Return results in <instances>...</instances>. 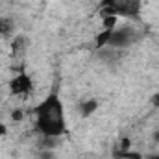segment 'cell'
I'll use <instances>...</instances> for the list:
<instances>
[{
  "mask_svg": "<svg viewBox=\"0 0 159 159\" xmlns=\"http://www.w3.org/2000/svg\"><path fill=\"white\" fill-rule=\"evenodd\" d=\"M37 117V129L44 137H63L67 133V124H65V109L63 102L56 93L48 94L39 106L34 109Z\"/></svg>",
  "mask_w": 159,
  "mask_h": 159,
  "instance_id": "6da1fadb",
  "label": "cell"
},
{
  "mask_svg": "<svg viewBox=\"0 0 159 159\" xmlns=\"http://www.w3.org/2000/svg\"><path fill=\"white\" fill-rule=\"evenodd\" d=\"M141 2L143 0H102L100 2V13H102V17L120 15V17H126V19L139 20Z\"/></svg>",
  "mask_w": 159,
  "mask_h": 159,
  "instance_id": "7a4b0ae2",
  "label": "cell"
},
{
  "mask_svg": "<svg viewBox=\"0 0 159 159\" xmlns=\"http://www.w3.org/2000/svg\"><path fill=\"white\" fill-rule=\"evenodd\" d=\"M139 39H141V34L135 28L122 26V28H115L113 30V34H111V37H109L106 46H109V48H129Z\"/></svg>",
  "mask_w": 159,
  "mask_h": 159,
  "instance_id": "3957f363",
  "label": "cell"
},
{
  "mask_svg": "<svg viewBox=\"0 0 159 159\" xmlns=\"http://www.w3.org/2000/svg\"><path fill=\"white\" fill-rule=\"evenodd\" d=\"M32 87H34L32 78H30L28 74H24V72H20L19 76H15V78L9 81V91H11V94H28V93L32 91Z\"/></svg>",
  "mask_w": 159,
  "mask_h": 159,
  "instance_id": "277c9868",
  "label": "cell"
},
{
  "mask_svg": "<svg viewBox=\"0 0 159 159\" xmlns=\"http://www.w3.org/2000/svg\"><path fill=\"white\" fill-rule=\"evenodd\" d=\"M98 57H100L104 63H107V65H117L120 61V57H122V54H120L117 48L106 46V48H100V50H98Z\"/></svg>",
  "mask_w": 159,
  "mask_h": 159,
  "instance_id": "5b68a950",
  "label": "cell"
},
{
  "mask_svg": "<svg viewBox=\"0 0 159 159\" xmlns=\"http://www.w3.org/2000/svg\"><path fill=\"white\" fill-rule=\"evenodd\" d=\"M96 109H98V102H96L94 98L85 100V102H81V104H80V113H81L83 117H91Z\"/></svg>",
  "mask_w": 159,
  "mask_h": 159,
  "instance_id": "8992f818",
  "label": "cell"
},
{
  "mask_svg": "<svg viewBox=\"0 0 159 159\" xmlns=\"http://www.w3.org/2000/svg\"><path fill=\"white\" fill-rule=\"evenodd\" d=\"M13 30H15L13 20L7 19V17H2V19H0V35H2V37H9V35L13 34Z\"/></svg>",
  "mask_w": 159,
  "mask_h": 159,
  "instance_id": "52a82bcc",
  "label": "cell"
},
{
  "mask_svg": "<svg viewBox=\"0 0 159 159\" xmlns=\"http://www.w3.org/2000/svg\"><path fill=\"white\" fill-rule=\"evenodd\" d=\"M113 30H115V28H104V30H102V34H98V35H96V50L106 48V44H107L109 37H111Z\"/></svg>",
  "mask_w": 159,
  "mask_h": 159,
  "instance_id": "ba28073f",
  "label": "cell"
},
{
  "mask_svg": "<svg viewBox=\"0 0 159 159\" xmlns=\"http://www.w3.org/2000/svg\"><path fill=\"white\" fill-rule=\"evenodd\" d=\"M24 48H26V37H22V35H19V37H15L13 41V44H11V56H20L22 52H24Z\"/></svg>",
  "mask_w": 159,
  "mask_h": 159,
  "instance_id": "9c48e42d",
  "label": "cell"
},
{
  "mask_svg": "<svg viewBox=\"0 0 159 159\" xmlns=\"http://www.w3.org/2000/svg\"><path fill=\"white\" fill-rule=\"evenodd\" d=\"M113 157L115 159H143L141 154H133V152H129V150H115Z\"/></svg>",
  "mask_w": 159,
  "mask_h": 159,
  "instance_id": "30bf717a",
  "label": "cell"
},
{
  "mask_svg": "<svg viewBox=\"0 0 159 159\" xmlns=\"http://www.w3.org/2000/svg\"><path fill=\"white\" fill-rule=\"evenodd\" d=\"M41 146H43V148H46V150L56 148V146H57V137H44V139H43V143H41Z\"/></svg>",
  "mask_w": 159,
  "mask_h": 159,
  "instance_id": "8fae6325",
  "label": "cell"
},
{
  "mask_svg": "<svg viewBox=\"0 0 159 159\" xmlns=\"http://www.w3.org/2000/svg\"><path fill=\"white\" fill-rule=\"evenodd\" d=\"M115 26H117V17L115 15L104 17V28H115Z\"/></svg>",
  "mask_w": 159,
  "mask_h": 159,
  "instance_id": "7c38bea8",
  "label": "cell"
},
{
  "mask_svg": "<svg viewBox=\"0 0 159 159\" xmlns=\"http://www.w3.org/2000/svg\"><path fill=\"white\" fill-rule=\"evenodd\" d=\"M11 119H13V120H20V119H22V111H20V109L13 111V113H11Z\"/></svg>",
  "mask_w": 159,
  "mask_h": 159,
  "instance_id": "4fadbf2b",
  "label": "cell"
},
{
  "mask_svg": "<svg viewBox=\"0 0 159 159\" xmlns=\"http://www.w3.org/2000/svg\"><path fill=\"white\" fill-rule=\"evenodd\" d=\"M120 148H122V150H129V141H128L126 137L122 139V143H120Z\"/></svg>",
  "mask_w": 159,
  "mask_h": 159,
  "instance_id": "5bb4252c",
  "label": "cell"
},
{
  "mask_svg": "<svg viewBox=\"0 0 159 159\" xmlns=\"http://www.w3.org/2000/svg\"><path fill=\"white\" fill-rule=\"evenodd\" d=\"M152 106H154V107H159V93H156V94L152 96Z\"/></svg>",
  "mask_w": 159,
  "mask_h": 159,
  "instance_id": "9a60e30c",
  "label": "cell"
},
{
  "mask_svg": "<svg viewBox=\"0 0 159 159\" xmlns=\"http://www.w3.org/2000/svg\"><path fill=\"white\" fill-rule=\"evenodd\" d=\"M6 133H7V128L4 124H0V135H6Z\"/></svg>",
  "mask_w": 159,
  "mask_h": 159,
  "instance_id": "2e32d148",
  "label": "cell"
},
{
  "mask_svg": "<svg viewBox=\"0 0 159 159\" xmlns=\"http://www.w3.org/2000/svg\"><path fill=\"white\" fill-rule=\"evenodd\" d=\"M152 137H154V141L159 144V129H157V131H154V135H152Z\"/></svg>",
  "mask_w": 159,
  "mask_h": 159,
  "instance_id": "e0dca14e",
  "label": "cell"
},
{
  "mask_svg": "<svg viewBox=\"0 0 159 159\" xmlns=\"http://www.w3.org/2000/svg\"><path fill=\"white\" fill-rule=\"evenodd\" d=\"M146 159H159V154H152V156H148Z\"/></svg>",
  "mask_w": 159,
  "mask_h": 159,
  "instance_id": "ac0fdd59",
  "label": "cell"
}]
</instances>
